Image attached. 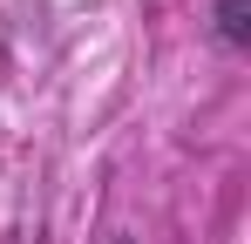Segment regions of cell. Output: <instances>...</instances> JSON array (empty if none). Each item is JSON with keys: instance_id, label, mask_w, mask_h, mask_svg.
I'll return each instance as SVG.
<instances>
[{"instance_id": "obj_1", "label": "cell", "mask_w": 251, "mask_h": 244, "mask_svg": "<svg viewBox=\"0 0 251 244\" xmlns=\"http://www.w3.org/2000/svg\"><path fill=\"white\" fill-rule=\"evenodd\" d=\"M210 41L231 48V54H245L251 48V0H217L210 7Z\"/></svg>"}, {"instance_id": "obj_2", "label": "cell", "mask_w": 251, "mask_h": 244, "mask_svg": "<svg viewBox=\"0 0 251 244\" xmlns=\"http://www.w3.org/2000/svg\"><path fill=\"white\" fill-rule=\"evenodd\" d=\"M116 244H136V238H116Z\"/></svg>"}]
</instances>
